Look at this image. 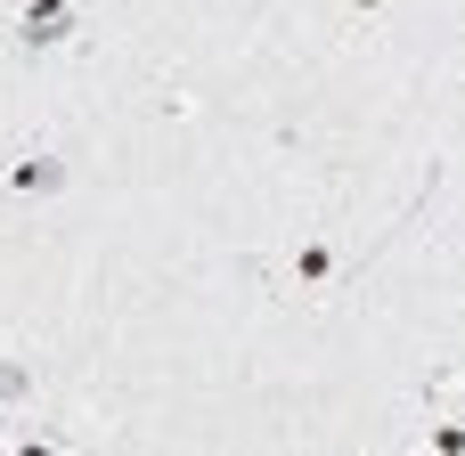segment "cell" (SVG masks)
Segmentation results:
<instances>
[{"instance_id": "1", "label": "cell", "mask_w": 465, "mask_h": 456, "mask_svg": "<svg viewBox=\"0 0 465 456\" xmlns=\"http://www.w3.org/2000/svg\"><path fill=\"white\" fill-rule=\"evenodd\" d=\"M16 41H25V49H57V41H74V0H25Z\"/></svg>"}, {"instance_id": "2", "label": "cell", "mask_w": 465, "mask_h": 456, "mask_svg": "<svg viewBox=\"0 0 465 456\" xmlns=\"http://www.w3.org/2000/svg\"><path fill=\"white\" fill-rule=\"evenodd\" d=\"M8 188H16V196H57V188H65V163L33 147V155H16V163H8Z\"/></svg>"}, {"instance_id": "3", "label": "cell", "mask_w": 465, "mask_h": 456, "mask_svg": "<svg viewBox=\"0 0 465 456\" xmlns=\"http://www.w3.org/2000/svg\"><path fill=\"white\" fill-rule=\"evenodd\" d=\"M335 277V245H302L294 253V286H327Z\"/></svg>"}, {"instance_id": "4", "label": "cell", "mask_w": 465, "mask_h": 456, "mask_svg": "<svg viewBox=\"0 0 465 456\" xmlns=\"http://www.w3.org/2000/svg\"><path fill=\"white\" fill-rule=\"evenodd\" d=\"M33 400V359H0V408Z\"/></svg>"}, {"instance_id": "5", "label": "cell", "mask_w": 465, "mask_h": 456, "mask_svg": "<svg viewBox=\"0 0 465 456\" xmlns=\"http://www.w3.org/2000/svg\"><path fill=\"white\" fill-rule=\"evenodd\" d=\"M351 8H384V0H351Z\"/></svg>"}]
</instances>
